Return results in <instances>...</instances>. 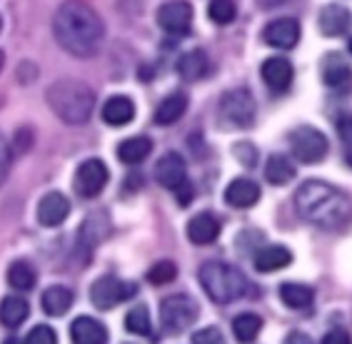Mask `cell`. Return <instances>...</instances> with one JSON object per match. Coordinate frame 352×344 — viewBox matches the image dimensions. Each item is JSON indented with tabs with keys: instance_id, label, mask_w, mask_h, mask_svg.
Here are the masks:
<instances>
[{
	"instance_id": "obj_27",
	"label": "cell",
	"mask_w": 352,
	"mask_h": 344,
	"mask_svg": "<svg viewBox=\"0 0 352 344\" xmlns=\"http://www.w3.org/2000/svg\"><path fill=\"white\" fill-rule=\"evenodd\" d=\"M150 150H153L150 137L135 135V137L122 140L120 145H118V157H120V162H125V165H140V162L150 155Z\"/></svg>"
},
{
	"instance_id": "obj_6",
	"label": "cell",
	"mask_w": 352,
	"mask_h": 344,
	"mask_svg": "<svg viewBox=\"0 0 352 344\" xmlns=\"http://www.w3.org/2000/svg\"><path fill=\"white\" fill-rule=\"evenodd\" d=\"M200 317V307L190 295H170L160 302V322L170 334L190 330Z\"/></svg>"
},
{
	"instance_id": "obj_15",
	"label": "cell",
	"mask_w": 352,
	"mask_h": 344,
	"mask_svg": "<svg viewBox=\"0 0 352 344\" xmlns=\"http://www.w3.org/2000/svg\"><path fill=\"white\" fill-rule=\"evenodd\" d=\"M260 73H263L265 85H267L272 93H285V90L292 85V75H295L287 58H267V60L263 62Z\"/></svg>"
},
{
	"instance_id": "obj_21",
	"label": "cell",
	"mask_w": 352,
	"mask_h": 344,
	"mask_svg": "<svg viewBox=\"0 0 352 344\" xmlns=\"http://www.w3.org/2000/svg\"><path fill=\"white\" fill-rule=\"evenodd\" d=\"M188 237L192 244H212L220 237V222L210 212H200L188 222Z\"/></svg>"
},
{
	"instance_id": "obj_24",
	"label": "cell",
	"mask_w": 352,
	"mask_h": 344,
	"mask_svg": "<svg viewBox=\"0 0 352 344\" xmlns=\"http://www.w3.org/2000/svg\"><path fill=\"white\" fill-rule=\"evenodd\" d=\"M252 262H255L258 272H278L292 262V252L283 244H267V247L255 252Z\"/></svg>"
},
{
	"instance_id": "obj_16",
	"label": "cell",
	"mask_w": 352,
	"mask_h": 344,
	"mask_svg": "<svg viewBox=\"0 0 352 344\" xmlns=\"http://www.w3.org/2000/svg\"><path fill=\"white\" fill-rule=\"evenodd\" d=\"M258 200H260V185L252 183L250 177H237L225 190V203L230 205V207L248 209L252 205H258Z\"/></svg>"
},
{
	"instance_id": "obj_22",
	"label": "cell",
	"mask_w": 352,
	"mask_h": 344,
	"mask_svg": "<svg viewBox=\"0 0 352 344\" xmlns=\"http://www.w3.org/2000/svg\"><path fill=\"white\" fill-rule=\"evenodd\" d=\"M185 110H188V95L183 90H175V93L165 95L163 100H160V105L155 108V122L163 125V128L175 125L185 115Z\"/></svg>"
},
{
	"instance_id": "obj_18",
	"label": "cell",
	"mask_w": 352,
	"mask_h": 344,
	"mask_svg": "<svg viewBox=\"0 0 352 344\" xmlns=\"http://www.w3.org/2000/svg\"><path fill=\"white\" fill-rule=\"evenodd\" d=\"M100 115L110 128H122V125L133 122V117H135V105H133V100H130L128 95H113V98H108V102L102 105Z\"/></svg>"
},
{
	"instance_id": "obj_20",
	"label": "cell",
	"mask_w": 352,
	"mask_h": 344,
	"mask_svg": "<svg viewBox=\"0 0 352 344\" xmlns=\"http://www.w3.org/2000/svg\"><path fill=\"white\" fill-rule=\"evenodd\" d=\"M110 232V220L105 212H93V215L82 222L80 235H78V242L85 252H90L95 244H100Z\"/></svg>"
},
{
	"instance_id": "obj_9",
	"label": "cell",
	"mask_w": 352,
	"mask_h": 344,
	"mask_svg": "<svg viewBox=\"0 0 352 344\" xmlns=\"http://www.w3.org/2000/svg\"><path fill=\"white\" fill-rule=\"evenodd\" d=\"M108 180H110V172L105 168V162L98 160V157H90V160H85L80 168L75 170L73 185L78 195L85 197V200H93V197H98L105 190Z\"/></svg>"
},
{
	"instance_id": "obj_39",
	"label": "cell",
	"mask_w": 352,
	"mask_h": 344,
	"mask_svg": "<svg viewBox=\"0 0 352 344\" xmlns=\"http://www.w3.org/2000/svg\"><path fill=\"white\" fill-rule=\"evenodd\" d=\"M338 133H340V140L345 142L347 148H352V115L340 117V120H338Z\"/></svg>"
},
{
	"instance_id": "obj_3",
	"label": "cell",
	"mask_w": 352,
	"mask_h": 344,
	"mask_svg": "<svg viewBox=\"0 0 352 344\" xmlns=\"http://www.w3.org/2000/svg\"><path fill=\"white\" fill-rule=\"evenodd\" d=\"M45 100L65 125H82L90 120L95 110V95L88 85L78 80L53 82L45 93Z\"/></svg>"
},
{
	"instance_id": "obj_35",
	"label": "cell",
	"mask_w": 352,
	"mask_h": 344,
	"mask_svg": "<svg viewBox=\"0 0 352 344\" xmlns=\"http://www.w3.org/2000/svg\"><path fill=\"white\" fill-rule=\"evenodd\" d=\"M25 344H58V334H55L53 327L38 324V327H33V330L28 332Z\"/></svg>"
},
{
	"instance_id": "obj_30",
	"label": "cell",
	"mask_w": 352,
	"mask_h": 344,
	"mask_svg": "<svg viewBox=\"0 0 352 344\" xmlns=\"http://www.w3.org/2000/svg\"><path fill=\"white\" fill-rule=\"evenodd\" d=\"M35 282H38V275H35L33 264L25 262V260H18L8 267V284L18 292H28L33 290Z\"/></svg>"
},
{
	"instance_id": "obj_34",
	"label": "cell",
	"mask_w": 352,
	"mask_h": 344,
	"mask_svg": "<svg viewBox=\"0 0 352 344\" xmlns=\"http://www.w3.org/2000/svg\"><path fill=\"white\" fill-rule=\"evenodd\" d=\"M175 277H177V267H175V262H170V260H160V262H155L148 270V282L157 284V287H160V284H170Z\"/></svg>"
},
{
	"instance_id": "obj_23",
	"label": "cell",
	"mask_w": 352,
	"mask_h": 344,
	"mask_svg": "<svg viewBox=\"0 0 352 344\" xmlns=\"http://www.w3.org/2000/svg\"><path fill=\"white\" fill-rule=\"evenodd\" d=\"M177 73H180L183 80H190V82L203 80L205 75L210 73V58H208V53L200 50V47L188 50V53L177 60Z\"/></svg>"
},
{
	"instance_id": "obj_36",
	"label": "cell",
	"mask_w": 352,
	"mask_h": 344,
	"mask_svg": "<svg viewBox=\"0 0 352 344\" xmlns=\"http://www.w3.org/2000/svg\"><path fill=\"white\" fill-rule=\"evenodd\" d=\"M192 344H228L223 337V332L217 327H203L192 334Z\"/></svg>"
},
{
	"instance_id": "obj_1",
	"label": "cell",
	"mask_w": 352,
	"mask_h": 344,
	"mask_svg": "<svg viewBox=\"0 0 352 344\" xmlns=\"http://www.w3.org/2000/svg\"><path fill=\"white\" fill-rule=\"evenodd\" d=\"M102 33H105V27H102L100 15L80 0H65L53 15L55 41L75 58H90L98 53Z\"/></svg>"
},
{
	"instance_id": "obj_29",
	"label": "cell",
	"mask_w": 352,
	"mask_h": 344,
	"mask_svg": "<svg viewBox=\"0 0 352 344\" xmlns=\"http://www.w3.org/2000/svg\"><path fill=\"white\" fill-rule=\"evenodd\" d=\"M260 332H263V319H260L258 314H252V312L237 314V317L232 319V334H235L237 342H243V344L255 342Z\"/></svg>"
},
{
	"instance_id": "obj_37",
	"label": "cell",
	"mask_w": 352,
	"mask_h": 344,
	"mask_svg": "<svg viewBox=\"0 0 352 344\" xmlns=\"http://www.w3.org/2000/svg\"><path fill=\"white\" fill-rule=\"evenodd\" d=\"M232 152H235V157H237L240 162H243L245 168H252V165L258 162V150L252 148L250 142H237Z\"/></svg>"
},
{
	"instance_id": "obj_13",
	"label": "cell",
	"mask_w": 352,
	"mask_h": 344,
	"mask_svg": "<svg viewBox=\"0 0 352 344\" xmlns=\"http://www.w3.org/2000/svg\"><path fill=\"white\" fill-rule=\"evenodd\" d=\"M70 215V203L63 192H47L38 203V222L43 227H58L68 220Z\"/></svg>"
},
{
	"instance_id": "obj_33",
	"label": "cell",
	"mask_w": 352,
	"mask_h": 344,
	"mask_svg": "<svg viewBox=\"0 0 352 344\" xmlns=\"http://www.w3.org/2000/svg\"><path fill=\"white\" fill-rule=\"evenodd\" d=\"M208 15H210V21L217 23V25H230L237 15L235 0H210Z\"/></svg>"
},
{
	"instance_id": "obj_41",
	"label": "cell",
	"mask_w": 352,
	"mask_h": 344,
	"mask_svg": "<svg viewBox=\"0 0 352 344\" xmlns=\"http://www.w3.org/2000/svg\"><path fill=\"white\" fill-rule=\"evenodd\" d=\"M175 195H177V203L183 205V207H188L190 200H192V185H190L188 180H185V183L175 190Z\"/></svg>"
},
{
	"instance_id": "obj_10",
	"label": "cell",
	"mask_w": 352,
	"mask_h": 344,
	"mask_svg": "<svg viewBox=\"0 0 352 344\" xmlns=\"http://www.w3.org/2000/svg\"><path fill=\"white\" fill-rule=\"evenodd\" d=\"M157 25L168 35H188L192 27V5L188 0H170L157 10Z\"/></svg>"
},
{
	"instance_id": "obj_12",
	"label": "cell",
	"mask_w": 352,
	"mask_h": 344,
	"mask_svg": "<svg viewBox=\"0 0 352 344\" xmlns=\"http://www.w3.org/2000/svg\"><path fill=\"white\" fill-rule=\"evenodd\" d=\"M155 177L165 190L175 192L188 180V165H185V160L177 152H165L155 165Z\"/></svg>"
},
{
	"instance_id": "obj_44",
	"label": "cell",
	"mask_w": 352,
	"mask_h": 344,
	"mask_svg": "<svg viewBox=\"0 0 352 344\" xmlns=\"http://www.w3.org/2000/svg\"><path fill=\"white\" fill-rule=\"evenodd\" d=\"M3 344H25V339H18V337H8Z\"/></svg>"
},
{
	"instance_id": "obj_32",
	"label": "cell",
	"mask_w": 352,
	"mask_h": 344,
	"mask_svg": "<svg viewBox=\"0 0 352 344\" xmlns=\"http://www.w3.org/2000/svg\"><path fill=\"white\" fill-rule=\"evenodd\" d=\"M125 330L130 334H138V337H148L153 330V319H150V310L145 304H138L125 314Z\"/></svg>"
},
{
	"instance_id": "obj_25",
	"label": "cell",
	"mask_w": 352,
	"mask_h": 344,
	"mask_svg": "<svg viewBox=\"0 0 352 344\" xmlns=\"http://www.w3.org/2000/svg\"><path fill=\"white\" fill-rule=\"evenodd\" d=\"M73 302H75V295L70 287H65V284H53V287H47L41 297L43 310H45V314H50V317H63V314L73 307Z\"/></svg>"
},
{
	"instance_id": "obj_45",
	"label": "cell",
	"mask_w": 352,
	"mask_h": 344,
	"mask_svg": "<svg viewBox=\"0 0 352 344\" xmlns=\"http://www.w3.org/2000/svg\"><path fill=\"white\" fill-rule=\"evenodd\" d=\"M3 62H6V55H3V50H0V70H3Z\"/></svg>"
},
{
	"instance_id": "obj_4",
	"label": "cell",
	"mask_w": 352,
	"mask_h": 344,
	"mask_svg": "<svg viewBox=\"0 0 352 344\" xmlns=\"http://www.w3.org/2000/svg\"><path fill=\"white\" fill-rule=\"evenodd\" d=\"M200 284L205 295L217 304H230L248 292V279L228 262H205L200 267Z\"/></svg>"
},
{
	"instance_id": "obj_42",
	"label": "cell",
	"mask_w": 352,
	"mask_h": 344,
	"mask_svg": "<svg viewBox=\"0 0 352 344\" xmlns=\"http://www.w3.org/2000/svg\"><path fill=\"white\" fill-rule=\"evenodd\" d=\"M283 344H312V339L307 337L305 332H290V334L285 337Z\"/></svg>"
},
{
	"instance_id": "obj_26",
	"label": "cell",
	"mask_w": 352,
	"mask_h": 344,
	"mask_svg": "<svg viewBox=\"0 0 352 344\" xmlns=\"http://www.w3.org/2000/svg\"><path fill=\"white\" fill-rule=\"evenodd\" d=\"M28 314H30V304H28L21 295H8V297L0 302V322L6 324L8 330L21 327L28 319Z\"/></svg>"
},
{
	"instance_id": "obj_11",
	"label": "cell",
	"mask_w": 352,
	"mask_h": 344,
	"mask_svg": "<svg viewBox=\"0 0 352 344\" xmlns=\"http://www.w3.org/2000/svg\"><path fill=\"white\" fill-rule=\"evenodd\" d=\"M263 41L278 50H292L300 43V23L295 18H278L263 30Z\"/></svg>"
},
{
	"instance_id": "obj_43",
	"label": "cell",
	"mask_w": 352,
	"mask_h": 344,
	"mask_svg": "<svg viewBox=\"0 0 352 344\" xmlns=\"http://www.w3.org/2000/svg\"><path fill=\"white\" fill-rule=\"evenodd\" d=\"M260 3H263V8H272V5H283L287 0H260Z\"/></svg>"
},
{
	"instance_id": "obj_38",
	"label": "cell",
	"mask_w": 352,
	"mask_h": 344,
	"mask_svg": "<svg viewBox=\"0 0 352 344\" xmlns=\"http://www.w3.org/2000/svg\"><path fill=\"white\" fill-rule=\"evenodd\" d=\"M8 170H10V148H8L6 137L0 135V185L6 183Z\"/></svg>"
},
{
	"instance_id": "obj_46",
	"label": "cell",
	"mask_w": 352,
	"mask_h": 344,
	"mask_svg": "<svg viewBox=\"0 0 352 344\" xmlns=\"http://www.w3.org/2000/svg\"><path fill=\"white\" fill-rule=\"evenodd\" d=\"M0 30H3V21H0Z\"/></svg>"
},
{
	"instance_id": "obj_47",
	"label": "cell",
	"mask_w": 352,
	"mask_h": 344,
	"mask_svg": "<svg viewBox=\"0 0 352 344\" xmlns=\"http://www.w3.org/2000/svg\"><path fill=\"white\" fill-rule=\"evenodd\" d=\"M350 53H352V41H350Z\"/></svg>"
},
{
	"instance_id": "obj_8",
	"label": "cell",
	"mask_w": 352,
	"mask_h": 344,
	"mask_svg": "<svg viewBox=\"0 0 352 344\" xmlns=\"http://www.w3.org/2000/svg\"><path fill=\"white\" fill-rule=\"evenodd\" d=\"M135 292L138 287L133 282H125V279H118L113 275H105L100 279H95L93 287H90V302L98 310H113L120 302L133 297Z\"/></svg>"
},
{
	"instance_id": "obj_2",
	"label": "cell",
	"mask_w": 352,
	"mask_h": 344,
	"mask_svg": "<svg viewBox=\"0 0 352 344\" xmlns=\"http://www.w3.org/2000/svg\"><path fill=\"white\" fill-rule=\"evenodd\" d=\"M295 209L320 229H342L352 220V200L322 180H307L295 192Z\"/></svg>"
},
{
	"instance_id": "obj_40",
	"label": "cell",
	"mask_w": 352,
	"mask_h": 344,
	"mask_svg": "<svg viewBox=\"0 0 352 344\" xmlns=\"http://www.w3.org/2000/svg\"><path fill=\"white\" fill-rule=\"evenodd\" d=\"M322 344H352V337H350V332L345 330H330L322 337Z\"/></svg>"
},
{
	"instance_id": "obj_19",
	"label": "cell",
	"mask_w": 352,
	"mask_h": 344,
	"mask_svg": "<svg viewBox=\"0 0 352 344\" xmlns=\"http://www.w3.org/2000/svg\"><path fill=\"white\" fill-rule=\"evenodd\" d=\"M318 25H320V33L327 35V38L345 35L347 27H350V10L345 5H325L320 10Z\"/></svg>"
},
{
	"instance_id": "obj_17",
	"label": "cell",
	"mask_w": 352,
	"mask_h": 344,
	"mask_svg": "<svg viewBox=\"0 0 352 344\" xmlns=\"http://www.w3.org/2000/svg\"><path fill=\"white\" fill-rule=\"evenodd\" d=\"M70 339L73 344H108V330L93 317H78L70 324Z\"/></svg>"
},
{
	"instance_id": "obj_31",
	"label": "cell",
	"mask_w": 352,
	"mask_h": 344,
	"mask_svg": "<svg viewBox=\"0 0 352 344\" xmlns=\"http://www.w3.org/2000/svg\"><path fill=\"white\" fill-rule=\"evenodd\" d=\"M265 177L270 185H287L295 177V165L285 155H272L265 165Z\"/></svg>"
},
{
	"instance_id": "obj_28",
	"label": "cell",
	"mask_w": 352,
	"mask_h": 344,
	"mask_svg": "<svg viewBox=\"0 0 352 344\" xmlns=\"http://www.w3.org/2000/svg\"><path fill=\"white\" fill-rule=\"evenodd\" d=\"M280 299H283L290 310H307L315 299V292L307 284L300 282H285L280 284Z\"/></svg>"
},
{
	"instance_id": "obj_7",
	"label": "cell",
	"mask_w": 352,
	"mask_h": 344,
	"mask_svg": "<svg viewBox=\"0 0 352 344\" xmlns=\"http://www.w3.org/2000/svg\"><path fill=\"white\" fill-rule=\"evenodd\" d=\"M287 142H290L292 157L298 162H305V165H315V162L325 160L327 155V137L310 125L292 130Z\"/></svg>"
},
{
	"instance_id": "obj_14",
	"label": "cell",
	"mask_w": 352,
	"mask_h": 344,
	"mask_svg": "<svg viewBox=\"0 0 352 344\" xmlns=\"http://www.w3.org/2000/svg\"><path fill=\"white\" fill-rule=\"evenodd\" d=\"M322 82L335 93H347L352 88V68L340 55H327L322 60Z\"/></svg>"
},
{
	"instance_id": "obj_5",
	"label": "cell",
	"mask_w": 352,
	"mask_h": 344,
	"mask_svg": "<svg viewBox=\"0 0 352 344\" xmlns=\"http://www.w3.org/2000/svg\"><path fill=\"white\" fill-rule=\"evenodd\" d=\"M255 115H258L255 98L248 88H232L220 98V117L230 128H252Z\"/></svg>"
}]
</instances>
